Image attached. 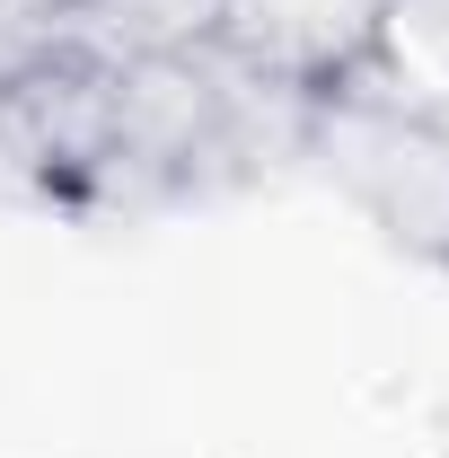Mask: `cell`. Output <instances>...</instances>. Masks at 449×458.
<instances>
[{
	"mask_svg": "<svg viewBox=\"0 0 449 458\" xmlns=\"http://www.w3.org/2000/svg\"><path fill=\"white\" fill-rule=\"evenodd\" d=\"M300 98L221 45L176 62H114L45 36L0 71V168L71 221H168L291 168Z\"/></svg>",
	"mask_w": 449,
	"mask_h": 458,
	"instance_id": "cell-1",
	"label": "cell"
},
{
	"mask_svg": "<svg viewBox=\"0 0 449 458\" xmlns=\"http://www.w3.org/2000/svg\"><path fill=\"white\" fill-rule=\"evenodd\" d=\"M291 168L326 185L414 274H449V114L405 98L388 71H370L300 114Z\"/></svg>",
	"mask_w": 449,
	"mask_h": 458,
	"instance_id": "cell-2",
	"label": "cell"
},
{
	"mask_svg": "<svg viewBox=\"0 0 449 458\" xmlns=\"http://www.w3.org/2000/svg\"><path fill=\"white\" fill-rule=\"evenodd\" d=\"M212 45L282 98L318 106L388 62V0H221Z\"/></svg>",
	"mask_w": 449,
	"mask_h": 458,
	"instance_id": "cell-3",
	"label": "cell"
},
{
	"mask_svg": "<svg viewBox=\"0 0 449 458\" xmlns=\"http://www.w3.org/2000/svg\"><path fill=\"white\" fill-rule=\"evenodd\" d=\"M54 36L114 62H176L221 36V0H54Z\"/></svg>",
	"mask_w": 449,
	"mask_h": 458,
	"instance_id": "cell-4",
	"label": "cell"
},
{
	"mask_svg": "<svg viewBox=\"0 0 449 458\" xmlns=\"http://www.w3.org/2000/svg\"><path fill=\"white\" fill-rule=\"evenodd\" d=\"M388 71L405 98L449 114V0H388Z\"/></svg>",
	"mask_w": 449,
	"mask_h": 458,
	"instance_id": "cell-5",
	"label": "cell"
},
{
	"mask_svg": "<svg viewBox=\"0 0 449 458\" xmlns=\"http://www.w3.org/2000/svg\"><path fill=\"white\" fill-rule=\"evenodd\" d=\"M45 36H54V0H0V71H18Z\"/></svg>",
	"mask_w": 449,
	"mask_h": 458,
	"instance_id": "cell-6",
	"label": "cell"
}]
</instances>
